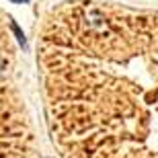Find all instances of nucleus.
Wrapping results in <instances>:
<instances>
[{"label":"nucleus","mask_w":158,"mask_h":158,"mask_svg":"<svg viewBox=\"0 0 158 158\" xmlns=\"http://www.w3.org/2000/svg\"><path fill=\"white\" fill-rule=\"evenodd\" d=\"M2 70H4V60L0 58V74H2Z\"/></svg>","instance_id":"nucleus-1"},{"label":"nucleus","mask_w":158,"mask_h":158,"mask_svg":"<svg viewBox=\"0 0 158 158\" xmlns=\"http://www.w3.org/2000/svg\"><path fill=\"white\" fill-rule=\"evenodd\" d=\"M12 2H29V0H12Z\"/></svg>","instance_id":"nucleus-2"}]
</instances>
